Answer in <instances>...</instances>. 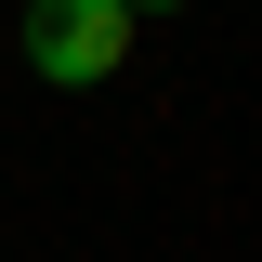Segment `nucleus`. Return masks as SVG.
<instances>
[{
    "instance_id": "f03ea898",
    "label": "nucleus",
    "mask_w": 262,
    "mask_h": 262,
    "mask_svg": "<svg viewBox=\"0 0 262 262\" xmlns=\"http://www.w3.org/2000/svg\"><path fill=\"white\" fill-rule=\"evenodd\" d=\"M131 13H170V0H131Z\"/></svg>"
},
{
    "instance_id": "f257e3e1",
    "label": "nucleus",
    "mask_w": 262,
    "mask_h": 262,
    "mask_svg": "<svg viewBox=\"0 0 262 262\" xmlns=\"http://www.w3.org/2000/svg\"><path fill=\"white\" fill-rule=\"evenodd\" d=\"M27 66L53 92H92L131 66V0H27Z\"/></svg>"
}]
</instances>
